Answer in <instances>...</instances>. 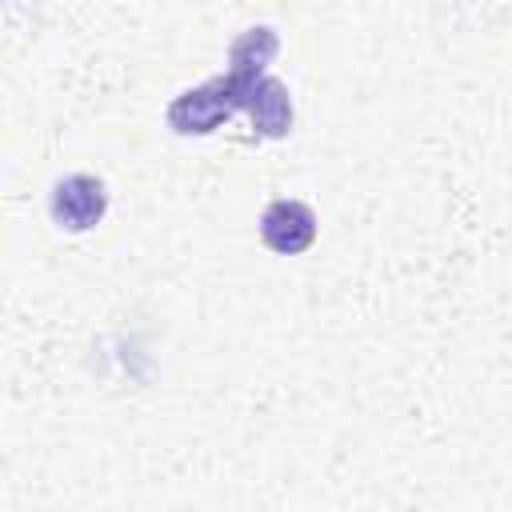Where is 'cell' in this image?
Wrapping results in <instances>:
<instances>
[{
  "instance_id": "cell-1",
  "label": "cell",
  "mask_w": 512,
  "mask_h": 512,
  "mask_svg": "<svg viewBox=\"0 0 512 512\" xmlns=\"http://www.w3.org/2000/svg\"><path fill=\"white\" fill-rule=\"evenodd\" d=\"M48 208H52V220L68 232H88L104 220L108 212V192H104V180L88 176V172H72L64 180H56L52 196H48Z\"/></svg>"
},
{
  "instance_id": "cell-5",
  "label": "cell",
  "mask_w": 512,
  "mask_h": 512,
  "mask_svg": "<svg viewBox=\"0 0 512 512\" xmlns=\"http://www.w3.org/2000/svg\"><path fill=\"white\" fill-rule=\"evenodd\" d=\"M276 56V32L272 28H248L236 44H232V64L236 68H256L264 72V64Z\"/></svg>"
},
{
  "instance_id": "cell-2",
  "label": "cell",
  "mask_w": 512,
  "mask_h": 512,
  "mask_svg": "<svg viewBox=\"0 0 512 512\" xmlns=\"http://www.w3.org/2000/svg\"><path fill=\"white\" fill-rule=\"evenodd\" d=\"M260 240L280 256H296L316 240V212L304 200H272L260 216Z\"/></svg>"
},
{
  "instance_id": "cell-3",
  "label": "cell",
  "mask_w": 512,
  "mask_h": 512,
  "mask_svg": "<svg viewBox=\"0 0 512 512\" xmlns=\"http://www.w3.org/2000/svg\"><path fill=\"white\" fill-rule=\"evenodd\" d=\"M236 112V104L228 100V92H224V80H208V84H200V88H188V92H180L176 100H172V108H168V124L176 128V132H212L220 120H228Z\"/></svg>"
},
{
  "instance_id": "cell-4",
  "label": "cell",
  "mask_w": 512,
  "mask_h": 512,
  "mask_svg": "<svg viewBox=\"0 0 512 512\" xmlns=\"http://www.w3.org/2000/svg\"><path fill=\"white\" fill-rule=\"evenodd\" d=\"M248 112H252V124L264 132V136H284L292 128V96L280 80L272 76H260L252 96H248Z\"/></svg>"
}]
</instances>
